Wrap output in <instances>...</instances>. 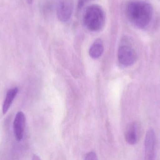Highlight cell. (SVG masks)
Listing matches in <instances>:
<instances>
[{
    "label": "cell",
    "instance_id": "6da1fadb",
    "mask_svg": "<svg viewBox=\"0 0 160 160\" xmlns=\"http://www.w3.org/2000/svg\"><path fill=\"white\" fill-rule=\"evenodd\" d=\"M153 13L152 6L145 1H131L126 7L128 19L139 28H144L148 25L152 19Z\"/></svg>",
    "mask_w": 160,
    "mask_h": 160
},
{
    "label": "cell",
    "instance_id": "7a4b0ae2",
    "mask_svg": "<svg viewBox=\"0 0 160 160\" xmlns=\"http://www.w3.org/2000/svg\"><path fill=\"white\" fill-rule=\"evenodd\" d=\"M105 18V14L102 8L94 4L87 8L83 20L85 26L89 31L98 32L103 27Z\"/></svg>",
    "mask_w": 160,
    "mask_h": 160
},
{
    "label": "cell",
    "instance_id": "3957f363",
    "mask_svg": "<svg viewBox=\"0 0 160 160\" xmlns=\"http://www.w3.org/2000/svg\"><path fill=\"white\" fill-rule=\"evenodd\" d=\"M118 58L121 65L128 67L132 65L135 63L138 56L135 50L131 46L122 45L118 49Z\"/></svg>",
    "mask_w": 160,
    "mask_h": 160
},
{
    "label": "cell",
    "instance_id": "277c9868",
    "mask_svg": "<svg viewBox=\"0 0 160 160\" xmlns=\"http://www.w3.org/2000/svg\"><path fill=\"white\" fill-rule=\"evenodd\" d=\"M74 8L73 0H59L57 5V15L62 22L65 23L70 19Z\"/></svg>",
    "mask_w": 160,
    "mask_h": 160
},
{
    "label": "cell",
    "instance_id": "5b68a950",
    "mask_svg": "<svg viewBox=\"0 0 160 160\" xmlns=\"http://www.w3.org/2000/svg\"><path fill=\"white\" fill-rule=\"evenodd\" d=\"M156 145V133L154 129L150 128L147 132L145 139L144 152L146 160L155 159Z\"/></svg>",
    "mask_w": 160,
    "mask_h": 160
},
{
    "label": "cell",
    "instance_id": "8992f818",
    "mask_svg": "<svg viewBox=\"0 0 160 160\" xmlns=\"http://www.w3.org/2000/svg\"><path fill=\"white\" fill-rule=\"evenodd\" d=\"M25 124V117L24 113L21 111L19 112L16 115L13 125L14 134L18 141H21L23 138Z\"/></svg>",
    "mask_w": 160,
    "mask_h": 160
},
{
    "label": "cell",
    "instance_id": "52a82bcc",
    "mask_svg": "<svg viewBox=\"0 0 160 160\" xmlns=\"http://www.w3.org/2000/svg\"><path fill=\"white\" fill-rule=\"evenodd\" d=\"M138 128L136 124H130L127 128L125 133L126 142L130 145H134L138 141Z\"/></svg>",
    "mask_w": 160,
    "mask_h": 160
},
{
    "label": "cell",
    "instance_id": "ba28073f",
    "mask_svg": "<svg viewBox=\"0 0 160 160\" xmlns=\"http://www.w3.org/2000/svg\"><path fill=\"white\" fill-rule=\"evenodd\" d=\"M103 51V46L102 41L100 39H97L89 49V55L92 58L97 59L102 55Z\"/></svg>",
    "mask_w": 160,
    "mask_h": 160
},
{
    "label": "cell",
    "instance_id": "9c48e42d",
    "mask_svg": "<svg viewBox=\"0 0 160 160\" xmlns=\"http://www.w3.org/2000/svg\"><path fill=\"white\" fill-rule=\"evenodd\" d=\"M18 89L17 87L10 89L7 94L5 99L4 101L3 105L2 106V112L3 114L6 113L8 111V109L10 108L14 98L16 95L18 94Z\"/></svg>",
    "mask_w": 160,
    "mask_h": 160
},
{
    "label": "cell",
    "instance_id": "30bf717a",
    "mask_svg": "<svg viewBox=\"0 0 160 160\" xmlns=\"http://www.w3.org/2000/svg\"><path fill=\"white\" fill-rule=\"evenodd\" d=\"M85 159L89 160H97V156L94 152H90L86 156Z\"/></svg>",
    "mask_w": 160,
    "mask_h": 160
},
{
    "label": "cell",
    "instance_id": "8fae6325",
    "mask_svg": "<svg viewBox=\"0 0 160 160\" xmlns=\"http://www.w3.org/2000/svg\"><path fill=\"white\" fill-rule=\"evenodd\" d=\"M89 1H90V0H78V8L79 9L82 8Z\"/></svg>",
    "mask_w": 160,
    "mask_h": 160
},
{
    "label": "cell",
    "instance_id": "7c38bea8",
    "mask_svg": "<svg viewBox=\"0 0 160 160\" xmlns=\"http://www.w3.org/2000/svg\"><path fill=\"white\" fill-rule=\"evenodd\" d=\"M40 159L39 157H38L37 156H34L33 157V160H39Z\"/></svg>",
    "mask_w": 160,
    "mask_h": 160
},
{
    "label": "cell",
    "instance_id": "4fadbf2b",
    "mask_svg": "<svg viewBox=\"0 0 160 160\" xmlns=\"http://www.w3.org/2000/svg\"><path fill=\"white\" fill-rule=\"evenodd\" d=\"M27 1V3L29 4H32V3L33 0H26Z\"/></svg>",
    "mask_w": 160,
    "mask_h": 160
}]
</instances>
